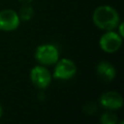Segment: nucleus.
Listing matches in <instances>:
<instances>
[{"label":"nucleus","mask_w":124,"mask_h":124,"mask_svg":"<svg viewBox=\"0 0 124 124\" xmlns=\"http://www.w3.org/2000/svg\"><path fill=\"white\" fill-rule=\"evenodd\" d=\"M35 58L43 66H49L58 61L59 52L55 46L45 44L37 46L35 50Z\"/></svg>","instance_id":"2"},{"label":"nucleus","mask_w":124,"mask_h":124,"mask_svg":"<svg viewBox=\"0 0 124 124\" xmlns=\"http://www.w3.org/2000/svg\"><path fill=\"white\" fill-rule=\"evenodd\" d=\"M100 103L106 108L119 109L123 106V98L115 91H107L101 95Z\"/></svg>","instance_id":"7"},{"label":"nucleus","mask_w":124,"mask_h":124,"mask_svg":"<svg viewBox=\"0 0 124 124\" xmlns=\"http://www.w3.org/2000/svg\"><path fill=\"white\" fill-rule=\"evenodd\" d=\"M118 124H124V122H123V121H120V122H119Z\"/></svg>","instance_id":"13"},{"label":"nucleus","mask_w":124,"mask_h":124,"mask_svg":"<svg viewBox=\"0 0 124 124\" xmlns=\"http://www.w3.org/2000/svg\"><path fill=\"white\" fill-rule=\"evenodd\" d=\"M101 124H117V116L111 111L104 112L100 117Z\"/></svg>","instance_id":"10"},{"label":"nucleus","mask_w":124,"mask_h":124,"mask_svg":"<svg viewBox=\"0 0 124 124\" xmlns=\"http://www.w3.org/2000/svg\"><path fill=\"white\" fill-rule=\"evenodd\" d=\"M20 23L17 13L12 9L0 11V30L10 32L16 30Z\"/></svg>","instance_id":"5"},{"label":"nucleus","mask_w":124,"mask_h":124,"mask_svg":"<svg viewBox=\"0 0 124 124\" xmlns=\"http://www.w3.org/2000/svg\"><path fill=\"white\" fill-rule=\"evenodd\" d=\"M30 79L36 87L45 89L51 82V75L44 66H35L30 72Z\"/></svg>","instance_id":"6"},{"label":"nucleus","mask_w":124,"mask_h":124,"mask_svg":"<svg viewBox=\"0 0 124 124\" xmlns=\"http://www.w3.org/2000/svg\"><path fill=\"white\" fill-rule=\"evenodd\" d=\"M2 112H3V109H2V106L0 105V117L2 116Z\"/></svg>","instance_id":"12"},{"label":"nucleus","mask_w":124,"mask_h":124,"mask_svg":"<svg viewBox=\"0 0 124 124\" xmlns=\"http://www.w3.org/2000/svg\"><path fill=\"white\" fill-rule=\"evenodd\" d=\"M18 16H19V19L20 20H24V21H28L32 18L33 15H34V10L33 8L28 5V4H24L20 10H19V13L17 14Z\"/></svg>","instance_id":"9"},{"label":"nucleus","mask_w":124,"mask_h":124,"mask_svg":"<svg viewBox=\"0 0 124 124\" xmlns=\"http://www.w3.org/2000/svg\"><path fill=\"white\" fill-rule=\"evenodd\" d=\"M77 73V66L71 59L62 58L58 59L55 63V68L53 72V77L56 79H70Z\"/></svg>","instance_id":"3"},{"label":"nucleus","mask_w":124,"mask_h":124,"mask_svg":"<svg viewBox=\"0 0 124 124\" xmlns=\"http://www.w3.org/2000/svg\"><path fill=\"white\" fill-rule=\"evenodd\" d=\"M99 45L104 51L112 53L120 48L122 45V37L118 34V32H114L112 30L107 31L100 38Z\"/></svg>","instance_id":"4"},{"label":"nucleus","mask_w":124,"mask_h":124,"mask_svg":"<svg viewBox=\"0 0 124 124\" xmlns=\"http://www.w3.org/2000/svg\"><path fill=\"white\" fill-rule=\"evenodd\" d=\"M94 24L105 31H110L117 28L120 22V16L117 11L108 5L97 7L92 15Z\"/></svg>","instance_id":"1"},{"label":"nucleus","mask_w":124,"mask_h":124,"mask_svg":"<svg viewBox=\"0 0 124 124\" xmlns=\"http://www.w3.org/2000/svg\"><path fill=\"white\" fill-rule=\"evenodd\" d=\"M19 2H21V3H23V4H29L30 2H32L33 0H18Z\"/></svg>","instance_id":"11"},{"label":"nucleus","mask_w":124,"mask_h":124,"mask_svg":"<svg viewBox=\"0 0 124 124\" xmlns=\"http://www.w3.org/2000/svg\"><path fill=\"white\" fill-rule=\"evenodd\" d=\"M96 72H97V75L98 77L103 79L104 81H107V82H109L111 81L114 77H115V69L114 67L107 62V61H102L100 62L98 65H97V68H96Z\"/></svg>","instance_id":"8"}]
</instances>
